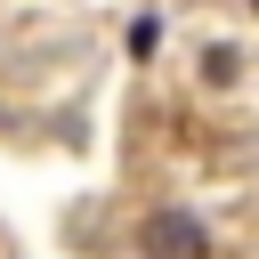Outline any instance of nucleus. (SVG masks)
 Segmentation results:
<instances>
[{
	"label": "nucleus",
	"instance_id": "obj_1",
	"mask_svg": "<svg viewBox=\"0 0 259 259\" xmlns=\"http://www.w3.org/2000/svg\"><path fill=\"white\" fill-rule=\"evenodd\" d=\"M202 251H210V235L194 219H154L146 227V259H202Z\"/></svg>",
	"mask_w": 259,
	"mask_h": 259
}]
</instances>
